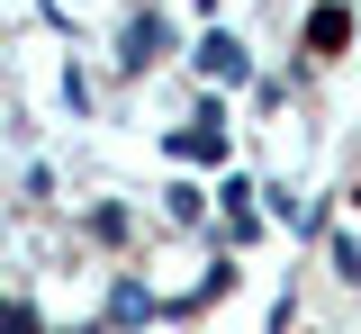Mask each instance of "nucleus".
I'll return each instance as SVG.
<instances>
[{
    "instance_id": "4",
    "label": "nucleus",
    "mask_w": 361,
    "mask_h": 334,
    "mask_svg": "<svg viewBox=\"0 0 361 334\" xmlns=\"http://www.w3.org/2000/svg\"><path fill=\"white\" fill-rule=\"evenodd\" d=\"M199 73H217V82H244V46H235L226 27H208V37H199Z\"/></svg>"
},
{
    "instance_id": "6",
    "label": "nucleus",
    "mask_w": 361,
    "mask_h": 334,
    "mask_svg": "<svg viewBox=\"0 0 361 334\" xmlns=\"http://www.w3.org/2000/svg\"><path fill=\"white\" fill-rule=\"evenodd\" d=\"M90 235H99V244H118V235H127V208H118V199H109V208H90Z\"/></svg>"
},
{
    "instance_id": "8",
    "label": "nucleus",
    "mask_w": 361,
    "mask_h": 334,
    "mask_svg": "<svg viewBox=\"0 0 361 334\" xmlns=\"http://www.w3.org/2000/svg\"><path fill=\"white\" fill-rule=\"evenodd\" d=\"M0 334H37V307H18V298H9V307H0Z\"/></svg>"
},
{
    "instance_id": "5",
    "label": "nucleus",
    "mask_w": 361,
    "mask_h": 334,
    "mask_svg": "<svg viewBox=\"0 0 361 334\" xmlns=\"http://www.w3.org/2000/svg\"><path fill=\"white\" fill-rule=\"evenodd\" d=\"M145 307H154V298H145V280H118V289H109V316H145Z\"/></svg>"
},
{
    "instance_id": "1",
    "label": "nucleus",
    "mask_w": 361,
    "mask_h": 334,
    "mask_svg": "<svg viewBox=\"0 0 361 334\" xmlns=\"http://www.w3.org/2000/svg\"><path fill=\"white\" fill-rule=\"evenodd\" d=\"M172 154H180V163H226V118H217V109L190 118V127L172 136Z\"/></svg>"
},
{
    "instance_id": "2",
    "label": "nucleus",
    "mask_w": 361,
    "mask_h": 334,
    "mask_svg": "<svg viewBox=\"0 0 361 334\" xmlns=\"http://www.w3.org/2000/svg\"><path fill=\"white\" fill-rule=\"evenodd\" d=\"M343 37H353V9H343V0H316V9H307V46H316V54H334Z\"/></svg>"
},
{
    "instance_id": "7",
    "label": "nucleus",
    "mask_w": 361,
    "mask_h": 334,
    "mask_svg": "<svg viewBox=\"0 0 361 334\" xmlns=\"http://www.w3.org/2000/svg\"><path fill=\"white\" fill-rule=\"evenodd\" d=\"M334 271H343V280H361V235H334Z\"/></svg>"
},
{
    "instance_id": "3",
    "label": "nucleus",
    "mask_w": 361,
    "mask_h": 334,
    "mask_svg": "<svg viewBox=\"0 0 361 334\" xmlns=\"http://www.w3.org/2000/svg\"><path fill=\"white\" fill-rule=\"evenodd\" d=\"M118 63H127V73H145V63H154V54H163V18H154V9H145V18H127V37H118Z\"/></svg>"
}]
</instances>
